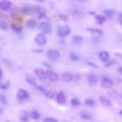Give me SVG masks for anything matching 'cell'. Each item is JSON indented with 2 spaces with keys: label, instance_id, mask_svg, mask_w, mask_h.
I'll use <instances>...</instances> for the list:
<instances>
[{
  "label": "cell",
  "instance_id": "6da1fadb",
  "mask_svg": "<svg viewBox=\"0 0 122 122\" xmlns=\"http://www.w3.org/2000/svg\"><path fill=\"white\" fill-rule=\"evenodd\" d=\"M59 56H60V54H59V51L57 49H51L47 52V57L51 61H56L59 58Z\"/></svg>",
  "mask_w": 122,
  "mask_h": 122
},
{
  "label": "cell",
  "instance_id": "7a4b0ae2",
  "mask_svg": "<svg viewBox=\"0 0 122 122\" xmlns=\"http://www.w3.org/2000/svg\"><path fill=\"white\" fill-rule=\"evenodd\" d=\"M59 37H66L70 34V28L69 26H62L57 31Z\"/></svg>",
  "mask_w": 122,
  "mask_h": 122
},
{
  "label": "cell",
  "instance_id": "3957f363",
  "mask_svg": "<svg viewBox=\"0 0 122 122\" xmlns=\"http://www.w3.org/2000/svg\"><path fill=\"white\" fill-rule=\"evenodd\" d=\"M39 29L44 34H49L51 32V24L48 22H42L39 24Z\"/></svg>",
  "mask_w": 122,
  "mask_h": 122
},
{
  "label": "cell",
  "instance_id": "277c9868",
  "mask_svg": "<svg viewBox=\"0 0 122 122\" xmlns=\"http://www.w3.org/2000/svg\"><path fill=\"white\" fill-rule=\"evenodd\" d=\"M114 85V83L111 80H110L107 77H104L101 80V86L105 89H110Z\"/></svg>",
  "mask_w": 122,
  "mask_h": 122
},
{
  "label": "cell",
  "instance_id": "5b68a950",
  "mask_svg": "<svg viewBox=\"0 0 122 122\" xmlns=\"http://www.w3.org/2000/svg\"><path fill=\"white\" fill-rule=\"evenodd\" d=\"M61 79L63 80L64 82L65 83H70L74 79V75L70 71H67V72H65V73L62 74L61 75Z\"/></svg>",
  "mask_w": 122,
  "mask_h": 122
},
{
  "label": "cell",
  "instance_id": "8992f818",
  "mask_svg": "<svg viewBox=\"0 0 122 122\" xmlns=\"http://www.w3.org/2000/svg\"><path fill=\"white\" fill-rule=\"evenodd\" d=\"M46 75H47V78L52 82H56L59 80V75L54 71H53V70H47V71H46Z\"/></svg>",
  "mask_w": 122,
  "mask_h": 122
},
{
  "label": "cell",
  "instance_id": "52a82bcc",
  "mask_svg": "<svg viewBox=\"0 0 122 122\" xmlns=\"http://www.w3.org/2000/svg\"><path fill=\"white\" fill-rule=\"evenodd\" d=\"M34 74L36 75V76L40 80H45L47 78V75H46V72L44 71L43 69H36L34 70Z\"/></svg>",
  "mask_w": 122,
  "mask_h": 122
},
{
  "label": "cell",
  "instance_id": "ba28073f",
  "mask_svg": "<svg viewBox=\"0 0 122 122\" xmlns=\"http://www.w3.org/2000/svg\"><path fill=\"white\" fill-rule=\"evenodd\" d=\"M35 42L37 44H39V45L42 46V45H44V44H46V41H47V39H46V37L44 36V34H39L37 36L35 37Z\"/></svg>",
  "mask_w": 122,
  "mask_h": 122
},
{
  "label": "cell",
  "instance_id": "9c48e42d",
  "mask_svg": "<svg viewBox=\"0 0 122 122\" xmlns=\"http://www.w3.org/2000/svg\"><path fill=\"white\" fill-rule=\"evenodd\" d=\"M29 98V93H28L26 90L20 89V90H18L17 93V99L19 100H27Z\"/></svg>",
  "mask_w": 122,
  "mask_h": 122
},
{
  "label": "cell",
  "instance_id": "30bf717a",
  "mask_svg": "<svg viewBox=\"0 0 122 122\" xmlns=\"http://www.w3.org/2000/svg\"><path fill=\"white\" fill-rule=\"evenodd\" d=\"M12 4L9 1H2L0 2V9L3 11H7L11 9Z\"/></svg>",
  "mask_w": 122,
  "mask_h": 122
},
{
  "label": "cell",
  "instance_id": "8fae6325",
  "mask_svg": "<svg viewBox=\"0 0 122 122\" xmlns=\"http://www.w3.org/2000/svg\"><path fill=\"white\" fill-rule=\"evenodd\" d=\"M99 58L103 62H107L110 59V54L107 51H101L99 53Z\"/></svg>",
  "mask_w": 122,
  "mask_h": 122
},
{
  "label": "cell",
  "instance_id": "7c38bea8",
  "mask_svg": "<svg viewBox=\"0 0 122 122\" xmlns=\"http://www.w3.org/2000/svg\"><path fill=\"white\" fill-rule=\"evenodd\" d=\"M99 100H100V102L104 106H110L111 105V102H110V100L106 96L101 95V96L99 97Z\"/></svg>",
  "mask_w": 122,
  "mask_h": 122
},
{
  "label": "cell",
  "instance_id": "4fadbf2b",
  "mask_svg": "<svg viewBox=\"0 0 122 122\" xmlns=\"http://www.w3.org/2000/svg\"><path fill=\"white\" fill-rule=\"evenodd\" d=\"M57 102L59 104H64L65 101H66V98H65V95L63 91H59L57 95Z\"/></svg>",
  "mask_w": 122,
  "mask_h": 122
},
{
  "label": "cell",
  "instance_id": "5bb4252c",
  "mask_svg": "<svg viewBox=\"0 0 122 122\" xmlns=\"http://www.w3.org/2000/svg\"><path fill=\"white\" fill-rule=\"evenodd\" d=\"M97 81H98V78L97 76H95V75H89L88 77V83L90 84V85L94 86L97 84Z\"/></svg>",
  "mask_w": 122,
  "mask_h": 122
},
{
  "label": "cell",
  "instance_id": "9a60e30c",
  "mask_svg": "<svg viewBox=\"0 0 122 122\" xmlns=\"http://www.w3.org/2000/svg\"><path fill=\"white\" fill-rule=\"evenodd\" d=\"M25 79H26V81L31 85H36L37 84V80H35L34 77H33L31 75H27L25 76Z\"/></svg>",
  "mask_w": 122,
  "mask_h": 122
},
{
  "label": "cell",
  "instance_id": "2e32d148",
  "mask_svg": "<svg viewBox=\"0 0 122 122\" xmlns=\"http://www.w3.org/2000/svg\"><path fill=\"white\" fill-rule=\"evenodd\" d=\"M82 42H83V38L81 36L76 35L72 38V43L75 45H80V44H82Z\"/></svg>",
  "mask_w": 122,
  "mask_h": 122
},
{
  "label": "cell",
  "instance_id": "e0dca14e",
  "mask_svg": "<svg viewBox=\"0 0 122 122\" xmlns=\"http://www.w3.org/2000/svg\"><path fill=\"white\" fill-rule=\"evenodd\" d=\"M37 25V22L34 19H29L28 20V22L26 23V26H27L29 29H34Z\"/></svg>",
  "mask_w": 122,
  "mask_h": 122
},
{
  "label": "cell",
  "instance_id": "ac0fdd59",
  "mask_svg": "<svg viewBox=\"0 0 122 122\" xmlns=\"http://www.w3.org/2000/svg\"><path fill=\"white\" fill-rule=\"evenodd\" d=\"M21 12L24 14H31L33 12L34 13V8H30V7H24V9H22Z\"/></svg>",
  "mask_w": 122,
  "mask_h": 122
},
{
  "label": "cell",
  "instance_id": "d6986e66",
  "mask_svg": "<svg viewBox=\"0 0 122 122\" xmlns=\"http://www.w3.org/2000/svg\"><path fill=\"white\" fill-rule=\"evenodd\" d=\"M11 27H12L13 30L16 33H20V32H22V30H23L22 26L19 25V24H12Z\"/></svg>",
  "mask_w": 122,
  "mask_h": 122
},
{
  "label": "cell",
  "instance_id": "ffe728a7",
  "mask_svg": "<svg viewBox=\"0 0 122 122\" xmlns=\"http://www.w3.org/2000/svg\"><path fill=\"white\" fill-rule=\"evenodd\" d=\"M88 30H89V31H90V32H91L92 34H94V35H96V36H100V35H102V34H103L102 30H100V29H89Z\"/></svg>",
  "mask_w": 122,
  "mask_h": 122
},
{
  "label": "cell",
  "instance_id": "44dd1931",
  "mask_svg": "<svg viewBox=\"0 0 122 122\" xmlns=\"http://www.w3.org/2000/svg\"><path fill=\"white\" fill-rule=\"evenodd\" d=\"M70 59L71 60H73V61H75V62H77V61H80V57L78 55V54H76L75 53H70Z\"/></svg>",
  "mask_w": 122,
  "mask_h": 122
},
{
  "label": "cell",
  "instance_id": "7402d4cb",
  "mask_svg": "<svg viewBox=\"0 0 122 122\" xmlns=\"http://www.w3.org/2000/svg\"><path fill=\"white\" fill-rule=\"evenodd\" d=\"M80 116H81V118L83 119V120H89L91 119V115H90V114L87 113V112H82V113L80 114Z\"/></svg>",
  "mask_w": 122,
  "mask_h": 122
},
{
  "label": "cell",
  "instance_id": "603a6c76",
  "mask_svg": "<svg viewBox=\"0 0 122 122\" xmlns=\"http://www.w3.org/2000/svg\"><path fill=\"white\" fill-rule=\"evenodd\" d=\"M30 115L33 119H34V120H37V119H39V117H40V115H39V113L37 111V110H33V111L30 113Z\"/></svg>",
  "mask_w": 122,
  "mask_h": 122
},
{
  "label": "cell",
  "instance_id": "cb8c5ba5",
  "mask_svg": "<svg viewBox=\"0 0 122 122\" xmlns=\"http://www.w3.org/2000/svg\"><path fill=\"white\" fill-rule=\"evenodd\" d=\"M44 95H45V96L47 97V98L52 99V98H54V92L52 91V90H47V91L44 93Z\"/></svg>",
  "mask_w": 122,
  "mask_h": 122
},
{
  "label": "cell",
  "instance_id": "d4e9b609",
  "mask_svg": "<svg viewBox=\"0 0 122 122\" xmlns=\"http://www.w3.org/2000/svg\"><path fill=\"white\" fill-rule=\"evenodd\" d=\"M0 29L4 31H6L8 29V24L4 21H0Z\"/></svg>",
  "mask_w": 122,
  "mask_h": 122
},
{
  "label": "cell",
  "instance_id": "484cf974",
  "mask_svg": "<svg viewBox=\"0 0 122 122\" xmlns=\"http://www.w3.org/2000/svg\"><path fill=\"white\" fill-rule=\"evenodd\" d=\"M85 103L87 105H89V106H94V105H95V100H92V99H86Z\"/></svg>",
  "mask_w": 122,
  "mask_h": 122
},
{
  "label": "cell",
  "instance_id": "4316f807",
  "mask_svg": "<svg viewBox=\"0 0 122 122\" xmlns=\"http://www.w3.org/2000/svg\"><path fill=\"white\" fill-rule=\"evenodd\" d=\"M95 19L98 21V23H104L105 21V17H104L103 15H96Z\"/></svg>",
  "mask_w": 122,
  "mask_h": 122
},
{
  "label": "cell",
  "instance_id": "83f0119b",
  "mask_svg": "<svg viewBox=\"0 0 122 122\" xmlns=\"http://www.w3.org/2000/svg\"><path fill=\"white\" fill-rule=\"evenodd\" d=\"M104 14L106 16H108V17H112L115 13H114V11L111 10V9H106V10L104 11Z\"/></svg>",
  "mask_w": 122,
  "mask_h": 122
},
{
  "label": "cell",
  "instance_id": "f1b7e54d",
  "mask_svg": "<svg viewBox=\"0 0 122 122\" xmlns=\"http://www.w3.org/2000/svg\"><path fill=\"white\" fill-rule=\"evenodd\" d=\"M80 102L79 100H77L76 98H74L71 100V105H73V106H78V105H80Z\"/></svg>",
  "mask_w": 122,
  "mask_h": 122
},
{
  "label": "cell",
  "instance_id": "f546056e",
  "mask_svg": "<svg viewBox=\"0 0 122 122\" xmlns=\"http://www.w3.org/2000/svg\"><path fill=\"white\" fill-rule=\"evenodd\" d=\"M9 87V82H7V83H2L0 84V89H2V90H8Z\"/></svg>",
  "mask_w": 122,
  "mask_h": 122
},
{
  "label": "cell",
  "instance_id": "4dcf8cb0",
  "mask_svg": "<svg viewBox=\"0 0 122 122\" xmlns=\"http://www.w3.org/2000/svg\"><path fill=\"white\" fill-rule=\"evenodd\" d=\"M23 115H21V117H20V119H21V120L22 121H24V122H26V121H28V120H29V116H28V115H27V113H25V112H23Z\"/></svg>",
  "mask_w": 122,
  "mask_h": 122
},
{
  "label": "cell",
  "instance_id": "1f68e13d",
  "mask_svg": "<svg viewBox=\"0 0 122 122\" xmlns=\"http://www.w3.org/2000/svg\"><path fill=\"white\" fill-rule=\"evenodd\" d=\"M43 122H58V120L54 118H52V117H47V118H44Z\"/></svg>",
  "mask_w": 122,
  "mask_h": 122
},
{
  "label": "cell",
  "instance_id": "d6a6232c",
  "mask_svg": "<svg viewBox=\"0 0 122 122\" xmlns=\"http://www.w3.org/2000/svg\"><path fill=\"white\" fill-rule=\"evenodd\" d=\"M0 102L3 104V105H6L7 104V100H6V97L3 95H0Z\"/></svg>",
  "mask_w": 122,
  "mask_h": 122
},
{
  "label": "cell",
  "instance_id": "836d02e7",
  "mask_svg": "<svg viewBox=\"0 0 122 122\" xmlns=\"http://www.w3.org/2000/svg\"><path fill=\"white\" fill-rule=\"evenodd\" d=\"M37 89H38V90H40V91L44 92V93H45V92L47 91V90H46L44 88H43L42 86H37Z\"/></svg>",
  "mask_w": 122,
  "mask_h": 122
},
{
  "label": "cell",
  "instance_id": "e575fe53",
  "mask_svg": "<svg viewBox=\"0 0 122 122\" xmlns=\"http://www.w3.org/2000/svg\"><path fill=\"white\" fill-rule=\"evenodd\" d=\"M33 52L38 53V54H39V53H42L43 52V49H33Z\"/></svg>",
  "mask_w": 122,
  "mask_h": 122
},
{
  "label": "cell",
  "instance_id": "d590c367",
  "mask_svg": "<svg viewBox=\"0 0 122 122\" xmlns=\"http://www.w3.org/2000/svg\"><path fill=\"white\" fill-rule=\"evenodd\" d=\"M3 61H4L5 64H8V65H10V61H9V59H3Z\"/></svg>",
  "mask_w": 122,
  "mask_h": 122
},
{
  "label": "cell",
  "instance_id": "8d00e7d4",
  "mask_svg": "<svg viewBox=\"0 0 122 122\" xmlns=\"http://www.w3.org/2000/svg\"><path fill=\"white\" fill-rule=\"evenodd\" d=\"M118 72L122 75V67H120V68L118 69Z\"/></svg>",
  "mask_w": 122,
  "mask_h": 122
},
{
  "label": "cell",
  "instance_id": "74e56055",
  "mask_svg": "<svg viewBox=\"0 0 122 122\" xmlns=\"http://www.w3.org/2000/svg\"><path fill=\"white\" fill-rule=\"evenodd\" d=\"M44 65H45V66H48L49 68H51V65H49L48 63H44Z\"/></svg>",
  "mask_w": 122,
  "mask_h": 122
},
{
  "label": "cell",
  "instance_id": "f35d334b",
  "mask_svg": "<svg viewBox=\"0 0 122 122\" xmlns=\"http://www.w3.org/2000/svg\"><path fill=\"white\" fill-rule=\"evenodd\" d=\"M2 77H3V71L1 70V68H0V79L2 78Z\"/></svg>",
  "mask_w": 122,
  "mask_h": 122
},
{
  "label": "cell",
  "instance_id": "ab89813d",
  "mask_svg": "<svg viewBox=\"0 0 122 122\" xmlns=\"http://www.w3.org/2000/svg\"><path fill=\"white\" fill-rule=\"evenodd\" d=\"M2 114H3V109L0 107V115H2Z\"/></svg>",
  "mask_w": 122,
  "mask_h": 122
},
{
  "label": "cell",
  "instance_id": "60d3db41",
  "mask_svg": "<svg viewBox=\"0 0 122 122\" xmlns=\"http://www.w3.org/2000/svg\"><path fill=\"white\" fill-rule=\"evenodd\" d=\"M120 19H122V14H120Z\"/></svg>",
  "mask_w": 122,
  "mask_h": 122
},
{
  "label": "cell",
  "instance_id": "b9f144b4",
  "mask_svg": "<svg viewBox=\"0 0 122 122\" xmlns=\"http://www.w3.org/2000/svg\"><path fill=\"white\" fill-rule=\"evenodd\" d=\"M120 115H122V110L120 111Z\"/></svg>",
  "mask_w": 122,
  "mask_h": 122
},
{
  "label": "cell",
  "instance_id": "7bdbcfd3",
  "mask_svg": "<svg viewBox=\"0 0 122 122\" xmlns=\"http://www.w3.org/2000/svg\"><path fill=\"white\" fill-rule=\"evenodd\" d=\"M120 24L122 25V19H120Z\"/></svg>",
  "mask_w": 122,
  "mask_h": 122
},
{
  "label": "cell",
  "instance_id": "ee69618b",
  "mask_svg": "<svg viewBox=\"0 0 122 122\" xmlns=\"http://www.w3.org/2000/svg\"><path fill=\"white\" fill-rule=\"evenodd\" d=\"M0 51H1V49H0Z\"/></svg>",
  "mask_w": 122,
  "mask_h": 122
}]
</instances>
